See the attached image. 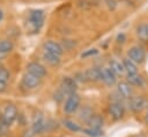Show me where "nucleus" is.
I'll return each instance as SVG.
<instances>
[{
    "label": "nucleus",
    "instance_id": "nucleus-23",
    "mask_svg": "<svg viewBox=\"0 0 148 137\" xmlns=\"http://www.w3.org/2000/svg\"><path fill=\"white\" fill-rule=\"evenodd\" d=\"M92 114H94L92 109L87 106V107H83V108L80 110V113H79V118H80L81 121H83V122L87 123V121L90 118V116H91Z\"/></svg>",
    "mask_w": 148,
    "mask_h": 137
},
{
    "label": "nucleus",
    "instance_id": "nucleus-35",
    "mask_svg": "<svg viewBox=\"0 0 148 137\" xmlns=\"http://www.w3.org/2000/svg\"><path fill=\"white\" fill-rule=\"evenodd\" d=\"M145 121H146V123L148 124V113H147V115H146V117H145Z\"/></svg>",
    "mask_w": 148,
    "mask_h": 137
},
{
    "label": "nucleus",
    "instance_id": "nucleus-16",
    "mask_svg": "<svg viewBox=\"0 0 148 137\" xmlns=\"http://www.w3.org/2000/svg\"><path fill=\"white\" fill-rule=\"evenodd\" d=\"M123 66H124V70L127 74H134V73H138V65L136 63H134L132 59H130L128 57L124 58L123 59Z\"/></svg>",
    "mask_w": 148,
    "mask_h": 137
},
{
    "label": "nucleus",
    "instance_id": "nucleus-17",
    "mask_svg": "<svg viewBox=\"0 0 148 137\" xmlns=\"http://www.w3.org/2000/svg\"><path fill=\"white\" fill-rule=\"evenodd\" d=\"M135 34L140 41L148 42V23H140L135 29Z\"/></svg>",
    "mask_w": 148,
    "mask_h": 137
},
{
    "label": "nucleus",
    "instance_id": "nucleus-26",
    "mask_svg": "<svg viewBox=\"0 0 148 137\" xmlns=\"http://www.w3.org/2000/svg\"><path fill=\"white\" fill-rule=\"evenodd\" d=\"M9 124H7L0 116V137H5L9 131Z\"/></svg>",
    "mask_w": 148,
    "mask_h": 137
},
{
    "label": "nucleus",
    "instance_id": "nucleus-36",
    "mask_svg": "<svg viewBox=\"0 0 148 137\" xmlns=\"http://www.w3.org/2000/svg\"><path fill=\"white\" fill-rule=\"evenodd\" d=\"M61 137H65V136H61Z\"/></svg>",
    "mask_w": 148,
    "mask_h": 137
},
{
    "label": "nucleus",
    "instance_id": "nucleus-7",
    "mask_svg": "<svg viewBox=\"0 0 148 137\" xmlns=\"http://www.w3.org/2000/svg\"><path fill=\"white\" fill-rule=\"evenodd\" d=\"M128 100H130L128 101V107L133 113H140L142 109H145L147 107V100L142 95L132 96Z\"/></svg>",
    "mask_w": 148,
    "mask_h": 137
},
{
    "label": "nucleus",
    "instance_id": "nucleus-19",
    "mask_svg": "<svg viewBox=\"0 0 148 137\" xmlns=\"http://www.w3.org/2000/svg\"><path fill=\"white\" fill-rule=\"evenodd\" d=\"M14 49V44L9 39H0V58L5 57L7 53L12 52Z\"/></svg>",
    "mask_w": 148,
    "mask_h": 137
},
{
    "label": "nucleus",
    "instance_id": "nucleus-1",
    "mask_svg": "<svg viewBox=\"0 0 148 137\" xmlns=\"http://www.w3.org/2000/svg\"><path fill=\"white\" fill-rule=\"evenodd\" d=\"M44 19H45V14H44V10L42 9H32L29 12L28 23L31 27L34 33H38V30L42 28L44 23Z\"/></svg>",
    "mask_w": 148,
    "mask_h": 137
},
{
    "label": "nucleus",
    "instance_id": "nucleus-21",
    "mask_svg": "<svg viewBox=\"0 0 148 137\" xmlns=\"http://www.w3.org/2000/svg\"><path fill=\"white\" fill-rule=\"evenodd\" d=\"M109 67L112 70V72L116 74V75H121L125 70H124V66H123V63L116 60V59H111L109 62Z\"/></svg>",
    "mask_w": 148,
    "mask_h": 137
},
{
    "label": "nucleus",
    "instance_id": "nucleus-30",
    "mask_svg": "<svg viewBox=\"0 0 148 137\" xmlns=\"http://www.w3.org/2000/svg\"><path fill=\"white\" fill-rule=\"evenodd\" d=\"M75 80H80V81H88L87 80V77H86V73L84 72H80V73H76V75H75V78H74Z\"/></svg>",
    "mask_w": 148,
    "mask_h": 137
},
{
    "label": "nucleus",
    "instance_id": "nucleus-37",
    "mask_svg": "<svg viewBox=\"0 0 148 137\" xmlns=\"http://www.w3.org/2000/svg\"><path fill=\"white\" fill-rule=\"evenodd\" d=\"M0 116H1V114H0Z\"/></svg>",
    "mask_w": 148,
    "mask_h": 137
},
{
    "label": "nucleus",
    "instance_id": "nucleus-13",
    "mask_svg": "<svg viewBox=\"0 0 148 137\" xmlns=\"http://www.w3.org/2000/svg\"><path fill=\"white\" fill-rule=\"evenodd\" d=\"M117 91L120 98L131 99L133 96V88L127 81H120L117 84Z\"/></svg>",
    "mask_w": 148,
    "mask_h": 137
},
{
    "label": "nucleus",
    "instance_id": "nucleus-4",
    "mask_svg": "<svg viewBox=\"0 0 148 137\" xmlns=\"http://www.w3.org/2000/svg\"><path fill=\"white\" fill-rule=\"evenodd\" d=\"M46 120L42 113H36L32 117V123H31V130L36 135H42L43 132L46 131Z\"/></svg>",
    "mask_w": 148,
    "mask_h": 137
},
{
    "label": "nucleus",
    "instance_id": "nucleus-24",
    "mask_svg": "<svg viewBox=\"0 0 148 137\" xmlns=\"http://www.w3.org/2000/svg\"><path fill=\"white\" fill-rule=\"evenodd\" d=\"M64 125L68 129V130H71V131H73V132H79V131H81L82 130V128L76 123V122H74V121H72V120H64Z\"/></svg>",
    "mask_w": 148,
    "mask_h": 137
},
{
    "label": "nucleus",
    "instance_id": "nucleus-5",
    "mask_svg": "<svg viewBox=\"0 0 148 137\" xmlns=\"http://www.w3.org/2000/svg\"><path fill=\"white\" fill-rule=\"evenodd\" d=\"M109 114L116 121L121 120L125 115V106L120 101H112L109 104Z\"/></svg>",
    "mask_w": 148,
    "mask_h": 137
},
{
    "label": "nucleus",
    "instance_id": "nucleus-10",
    "mask_svg": "<svg viewBox=\"0 0 148 137\" xmlns=\"http://www.w3.org/2000/svg\"><path fill=\"white\" fill-rule=\"evenodd\" d=\"M42 84V79L34 75V74H30V73H25L23 77H22V85L25 87V88H29V89H35L37 87H39Z\"/></svg>",
    "mask_w": 148,
    "mask_h": 137
},
{
    "label": "nucleus",
    "instance_id": "nucleus-14",
    "mask_svg": "<svg viewBox=\"0 0 148 137\" xmlns=\"http://www.w3.org/2000/svg\"><path fill=\"white\" fill-rule=\"evenodd\" d=\"M103 124H104V118L99 114H92L90 116V118L87 121L88 128H91V129H98V130H101L102 127H103Z\"/></svg>",
    "mask_w": 148,
    "mask_h": 137
},
{
    "label": "nucleus",
    "instance_id": "nucleus-25",
    "mask_svg": "<svg viewBox=\"0 0 148 137\" xmlns=\"http://www.w3.org/2000/svg\"><path fill=\"white\" fill-rule=\"evenodd\" d=\"M81 132L88 135L89 137H101L103 135V131L102 130H98V129H91V128H82Z\"/></svg>",
    "mask_w": 148,
    "mask_h": 137
},
{
    "label": "nucleus",
    "instance_id": "nucleus-9",
    "mask_svg": "<svg viewBox=\"0 0 148 137\" xmlns=\"http://www.w3.org/2000/svg\"><path fill=\"white\" fill-rule=\"evenodd\" d=\"M27 72L30 73V74H34L38 78H44L46 74H47V71L45 68L44 65H42L40 63L38 62H31L27 65Z\"/></svg>",
    "mask_w": 148,
    "mask_h": 137
},
{
    "label": "nucleus",
    "instance_id": "nucleus-3",
    "mask_svg": "<svg viewBox=\"0 0 148 137\" xmlns=\"http://www.w3.org/2000/svg\"><path fill=\"white\" fill-rule=\"evenodd\" d=\"M17 116H18V111H17V108L15 104L13 103H7L3 108V111L1 114V118L9 125H12L16 120H17Z\"/></svg>",
    "mask_w": 148,
    "mask_h": 137
},
{
    "label": "nucleus",
    "instance_id": "nucleus-27",
    "mask_svg": "<svg viewBox=\"0 0 148 137\" xmlns=\"http://www.w3.org/2000/svg\"><path fill=\"white\" fill-rule=\"evenodd\" d=\"M9 78H10V73H9V71H8L6 67L0 66V80L7 82V81L9 80Z\"/></svg>",
    "mask_w": 148,
    "mask_h": 137
},
{
    "label": "nucleus",
    "instance_id": "nucleus-28",
    "mask_svg": "<svg viewBox=\"0 0 148 137\" xmlns=\"http://www.w3.org/2000/svg\"><path fill=\"white\" fill-rule=\"evenodd\" d=\"M98 53V50L96 48H91V49H88V50H84L82 53H81V58H89V57H94Z\"/></svg>",
    "mask_w": 148,
    "mask_h": 137
},
{
    "label": "nucleus",
    "instance_id": "nucleus-31",
    "mask_svg": "<svg viewBox=\"0 0 148 137\" xmlns=\"http://www.w3.org/2000/svg\"><path fill=\"white\" fill-rule=\"evenodd\" d=\"M35 135H36V134H35L31 129H27V130L23 131L22 137H35Z\"/></svg>",
    "mask_w": 148,
    "mask_h": 137
},
{
    "label": "nucleus",
    "instance_id": "nucleus-6",
    "mask_svg": "<svg viewBox=\"0 0 148 137\" xmlns=\"http://www.w3.org/2000/svg\"><path fill=\"white\" fill-rule=\"evenodd\" d=\"M127 57L136 64H141L146 59V51L141 46H132L127 51Z\"/></svg>",
    "mask_w": 148,
    "mask_h": 137
},
{
    "label": "nucleus",
    "instance_id": "nucleus-34",
    "mask_svg": "<svg viewBox=\"0 0 148 137\" xmlns=\"http://www.w3.org/2000/svg\"><path fill=\"white\" fill-rule=\"evenodd\" d=\"M3 19V12L0 9V22H1V20Z\"/></svg>",
    "mask_w": 148,
    "mask_h": 137
},
{
    "label": "nucleus",
    "instance_id": "nucleus-2",
    "mask_svg": "<svg viewBox=\"0 0 148 137\" xmlns=\"http://www.w3.org/2000/svg\"><path fill=\"white\" fill-rule=\"evenodd\" d=\"M80 102H81V98L77 93H73L69 94L66 98V101L64 103V111L66 114H73L75 113L79 107H80Z\"/></svg>",
    "mask_w": 148,
    "mask_h": 137
},
{
    "label": "nucleus",
    "instance_id": "nucleus-32",
    "mask_svg": "<svg viewBox=\"0 0 148 137\" xmlns=\"http://www.w3.org/2000/svg\"><path fill=\"white\" fill-rule=\"evenodd\" d=\"M125 41H126V36H125V34H124V33L118 34V36H117V43H124Z\"/></svg>",
    "mask_w": 148,
    "mask_h": 137
},
{
    "label": "nucleus",
    "instance_id": "nucleus-12",
    "mask_svg": "<svg viewBox=\"0 0 148 137\" xmlns=\"http://www.w3.org/2000/svg\"><path fill=\"white\" fill-rule=\"evenodd\" d=\"M101 74H102V81L108 85V86H113L117 82V75L112 72V70L109 66H104L101 68Z\"/></svg>",
    "mask_w": 148,
    "mask_h": 137
},
{
    "label": "nucleus",
    "instance_id": "nucleus-33",
    "mask_svg": "<svg viewBox=\"0 0 148 137\" xmlns=\"http://www.w3.org/2000/svg\"><path fill=\"white\" fill-rule=\"evenodd\" d=\"M7 89V82L0 80V93H3Z\"/></svg>",
    "mask_w": 148,
    "mask_h": 137
},
{
    "label": "nucleus",
    "instance_id": "nucleus-22",
    "mask_svg": "<svg viewBox=\"0 0 148 137\" xmlns=\"http://www.w3.org/2000/svg\"><path fill=\"white\" fill-rule=\"evenodd\" d=\"M77 6L81 9H91L101 3V0H77Z\"/></svg>",
    "mask_w": 148,
    "mask_h": 137
},
{
    "label": "nucleus",
    "instance_id": "nucleus-18",
    "mask_svg": "<svg viewBox=\"0 0 148 137\" xmlns=\"http://www.w3.org/2000/svg\"><path fill=\"white\" fill-rule=\"evenodd\" d=\"M42 57H43L44 62H46V63H47L49 65H51V66H58V65L60 64V62H61L60 56H57V55H54V53H50V52H46V51L43 52Z\"/></svg>",
    "mask_w": 148,
    "mask_h": 137
},
{
    "label": "nucleus",
    "instance_id": "nucleus-8",
    "mask_svg": "<svg viewBox=\"0 0 148 137\" xmlns=\"http://www.w3.org/2000/svg\"><path fill=\"white\" fill-rule=\"evenodd\" d=\"M60 88L62 89V92L67 96L69 94L76 93V89H77L76 80L74 78H72V77H64L62 80H61V84H60Z\"/></svg>",
    "mask_w": 148,
    "mask_h": 137
},
{
    "label": "nucleus",
    "instance_id": "nucleus-20",
    "mask_svg": "<svg viewBox=\"0 0 148 137\" xmlns=\"http://www.w3.org/2000/svg\"><path fill=\"white\" fill-rule=\"evenodd\" d=\"M131 86H135V87H142L145 85V80L139 74V73H134V74H127V80H126Z\"/></svg>",
    "mask_w": 148,
    "mask_h": 137
},
{
    "label": "nucleus",
    "instance_id": "nucleus-29",
    "mask_svg": "<svg viewBox=\"0 0 148 137\" xmlns=\"http://www.w3.org/2000/svg\"><path fill=\"white\" fill-rule=\"evenodd\" d=\"M105 3L108 5L109 9H111V10L116 9V7H117V1L116 0H105Z\"/></svg>",
    "mask_w": 148,
    "mask_h": 137
},
{
    "label": "nucleus",
    "instance_id": "nucleus-15",
    "mask_svg": "<svg viewBox=\"0 0 148 137\" xmlns=\"http://www.w3.org/2000/svg\"><path fill=\"white\" fill-rule=\"evenodd\" d=\"M87 80L88 81H92V82H97V81H102V74H101V68L97 67H90L87 68L84 71Z\"/></svg>",
    "mask_w": 148,
    "mask_h": 137
},
{
    "label": "nucleus",
    "instance_id": "nucleus-11",
    "mask_svg": "<svg viewBox=\"0 0 148 137\" xmlns=\"http://www.w3.org/2000/svg\"><path fill=\"white\" fill-rule=\"evenodd\" d=\"M43 46H44V51L50 52V53H54L57 56H61L64 53V50H65L64 46L60 43H58L56 41H52V39H49V41L44 42Z\"/></svg>",
    "mask_w": 148,
    "mask_h": 137
}]
</instances>
